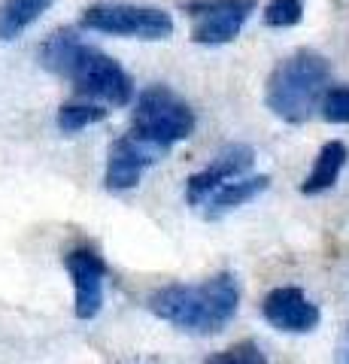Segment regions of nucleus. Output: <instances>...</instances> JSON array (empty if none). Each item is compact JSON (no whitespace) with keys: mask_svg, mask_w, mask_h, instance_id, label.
Returning a JSON list of instances; mask_svg holds the SVG:
<instances>
[{"mask_svg":"<svg viewBox=\"0 0 349 364\" xmlns=\"http://www.w3.org/2000/svg\"><path fill=\"white\" fill-rule=\"evenodd\" d=\"M262 313L276 331H289V334H310L319 328V306L313 304L301 289H274L264 298Z\"/></svg>","mask_w":349,"mask_h":364,"instance_id":"nucleus-8","label":"nucleus"},{"mask_svg":"<svg viewBox=\"0 0 349 364\" xmlns=\"http://www.w3.org/2000/svg\"><path fill=\"white\" fill-rule=\"evenodd\" d=\"M107 119V109L97 104H64L58 109V128L64 134H76L88 128V124H97Z\"/></svg>","mask_w":349,"mask_h":364,"instance_id":"nucleus-14","label":"nucleus"},{"mask_svg":"<svg viewBox=\"0 0 349 364\" xmlns=\"http://www.w3.org/2000/svg\"><path fill=\"white\" fill-rule=\"evenodd\" d=\"M267 186H270V176H264V173L262 176H237V179L219 186L204 203H200V207H204L207 219H222L225 213L237 210V207H243V203H249L252 198H258Z\"/></svg>","mask_w":349,"mask_h":364,"instance_id":"nucleus-11","label":"nucleus"},{"mask_svg":"<svg viewBox=\"0 0 349 364\" xmlns=\"http://www.w3.org/2000/svg\"><path fill=\"white\" fill-rule=\"evenodd\" d=\"M161 152H155L152 146H146L137 136H122L112 143L109 161H107V188L109 191H128L143 179V170L155 164V158Z\"/></svg>","mask_w":349,"mask_h":364,"instance_id":"nucleus-10","label":"nucleus"},{"mask_svg":"<svg viewBox=\"0 0 349 364\" xmlns=\"http://www.w3.org/2000/svg\"><path fill=\"white\" fill-rule=\"evenodd\" d=\"M331 82V67L316 52H295L267 79V109L289 124H301L322 104Z\"/></svg>","mask_w":349,"mask_h":364,"instance_id":"nucleus-3","label":"nucleus"},{"mask_svg":"<svg viewBox=\"0 0 349 364\" xmlns=\"http://www.w3.org/2000/svg\"><path fill=\"white\" fill-rule=\"evenodd\" d=\"M43 64L52 73L67 76L85 97H97L112 107H128L134 100V82L122 70V64L100 49L80 43L70 31L49 37V43L43 46Z\"/></svg>","mask_w":349,"mask_h":364,"instance_id":"nucleus-2","label":"nucleus"},{"mask_svg":"<svg viewBox=\"0 0 349 364\" xmlns=\"http://www.w3.org/2000/svg\"><path fill=\"white\" fill-rule=\"evenodd\" d=\"M195 131V112L167 85H152L137 97L131 136H137L155 152H167Z\"/></svg>","mask_w":349,"mask_h":364,"instance_id":"nucleus-4","label":"nucleus"},{"mask_svg":"<svg viewBox=\"0 0 349 364\" xmlns=\"http://www.w3.org/2000/svg\"><path fill=\"white\" fill-rule=\"evenodd\" d=\"M67 273L73 279V291H76V318H95L104 306V279H107V264L95 249L80 246L70 249L64 258Z\"/></svg>","mask_w":349,"mask_h":364,"instance_id":"nucleus-7","label":"nucleus"},{"mask_svg":"<svg viewBox=\"0 0 349 364\" xmlns=\"http://www.w3.org/2000/svg\"><path fill=\"white\" fill-rule=\"evenodd\" d=\"M255 0H191L186 13L191 16V40L200 46L231 43L252 16Z\"/></svg>","mask_w":349,"mask_h":364,"instance_id":"nucleus-6","label":"nucleus"},{"mask_svg":"<svg viewBox=\"0 0 349 364\" xmlns=\"http://www.w3.org/2000/svg\"><path fill=\"white\" fill-rule=\"evenodd\" d=\"M240 306V286L234 273H216L200 286H164L149 294V310L188 334H216Z\"/></svg>","mask_w":349,"mask_h":364,"instance_id":"nucleus-1","label":"nucleus"},{"mask_svg":"<svg viewBox=\"0 0 349 364\" xmlns=\"http://www.w3.org/2000/svg\"><path fill=\"white\" fill-rule=\"evenodd\" d=\"M252 161H255V152L249 149V146H228V149H222L210 167L198 170L195 176H188L186 200L191 203V207H200V203H204L219 186L243 176L246 170L252 167Z\"/></svg>","mask_w":349,"mask_h":364,"instance_id":"nucleus-9","label":"nucleus"},{"mask_svg":"<svg viewBox=\"0 0 349 364\" xmlns=\"http://www.w3.org/2000/svg\"><path fill=\"white\" fill-rule=\"evenodd\" d=\"M304 18V0H270L264 6V21L270 28H291Z\"/></svg>","mask_w":349,"mask_h":364,"instance_id":"nucleus-15","label":"nucleus"},{"mask_svg":"<svg viewBox=\"0 0 349 364\" xmlns=\"http://www.w3.org/2000/svg\"><path fill=\"white\" fill-rule=\"evenodd\" d=\"M337 364H349V331H346L343 343H340V352H337Z\"/></svg>","mask_w":349,"mask_h":364,"instance_id":"nucleus-18","label":"nucleus"},{"mask_svg":"<svg viewBox=\"0 0 349 364\" xmlns=\"http://www.w3.org/2000/svg\"><path fill=\"white\" fill-rule=\"evenodd\" d=\"M207 364H267V358H264V352L258 349V343H252V340H243V343H234L231 349L213 355Z\"/></svg>","mask_w":349,"mask_h":364,"instance_id":"nucleus-16","label":"nucleus"},{"mask_svg":"<svg viewBox=\"0 0 349 364\" xmlns=\"http://www.w3.org/2000/svg\"><path fill=\"white\" fill-rule=\"evenodd\" d=\"M82 28L109 33V37H137V40H167L173 33V18L155 6L134 4H97L82 13Z\"/></svg>","mask_w":349,"mask_h":364,"instance_id":"nucleus-5","label":"nucleus"},{"mask_svg":"<svg viewBox=\"0 0 349 364\" xmlns=\"http://www.w3.org/2000/svg\"><path fill=\"white\" fill-rule=\"evenodd\" d=\"M49 6L52 0H4V6H0V40H16Z\"/></svg>","mask_w":349,"mask_h":364,"instance_id":"nucleus-13","label":"nucleus"},{"mask_svg":"<svg viewBox=\"0 0 349 364\" xmlns=\"http://www.w3.org/2000/svg\"><path fill=\"white\" fill-rule=\"evenodd\" d=\"M346 158H349V149L340 140L325 143L319 158H316V164H313V170H310V176L304 179L301 191L304 195H322V191H328L334 182L340 179V170L346 167Z\"/></svg>","mask_w":349,"mask_h":364,"instance_id":"nucleus-12","label":"nucleus"},{"mask_svg":"<svg viewBox=\"0 0 349 364\" xmlns=\"http://www.w3.org/2000/svg\"><path fill=\"white\" fill-rule=\"evenodd\" d=\"M322 116L334 124H349V88H331L322 97Z\"/></svg>","mask_w":349,"mask_h":364,"instance_id":"nucleus-17","label":"nucleus"}]
</instances>
